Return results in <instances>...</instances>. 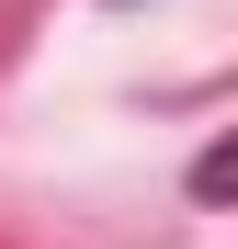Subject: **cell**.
Returning <instances> with one entry per match:
<instances>
[{
	"label": "cell",
	"mask_w": 238,
	"mask_h": 249,
	"mask_svg": "<svg viewBox=\"0 0 238 249\" xmlns=\"http://www.w3.org/2000/svg\"><path fill=\"white\" fill-rule=\"evenodd\" d=\"M227 181H238V159H227V147H204V159H193V193H204V204H227Z\"/></svg>",
	"instance_id": "obj_1"
}]
</instances>
